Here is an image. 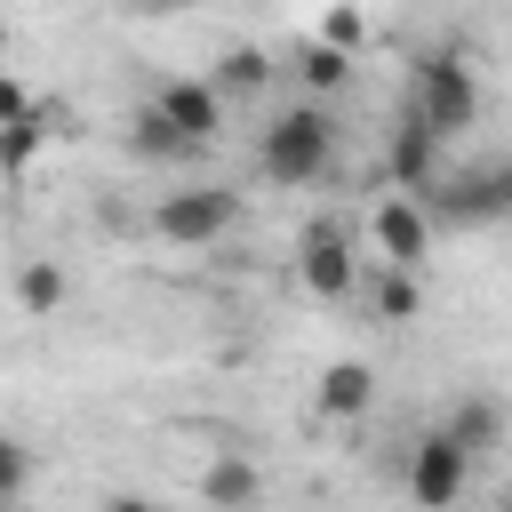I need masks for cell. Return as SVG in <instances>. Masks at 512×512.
I'll list each match as a JSON object with an SVG mask.
<instances>
[{"mask_svg": "<svg viewBox=\"0 0 512 512\" xmlns=\"http://www.w3.org/2000/svg\"><path fill=\"white\" fill-rule=\"evenodd\" d=\"M256 168L272 176V184H320L328 168H336V112L328 104H288L264 136H256Z\"/></svg>", "mask_w": 512, "mask_h": 512, "instance_id": "1", "label": "cell"}, {"mask_svg": "<svg viewBox=\"0 0 512 512\" xmlns=\"http://www.w3.org/2000/svg\"><path fill=\"white\" fill-rule=\"evenodd\" d=\"M408 120L432 128L440 144L464 136V128L480 120V80H472V64H456V56H424V72H416V112H408Z\"/></svg>", "mask_w": 512, "mask_h": 512, "instance_id": "2", "label": "cell"}, {"mask_svg": "<svg viewBox=\"0 0 512 512\" xmlns=\"http://www.w3.org/2000/svg\"><path fill=\"white\" fill-rule=\"evenodd\" d=\"M152 224H160L168 248H216V240L240 224V192H224V184H184V192H168V200L152 208Z\"/></svg>", "mask_w": 512, "mask_h": 512, "instance_id": "3", "label": "cell"}, {"mask_svg": "<svg viewBox=\"0 0 512 512\" xmlns=\"http://www.w3.org/2000/svg\"><path fill=\"white\" fill-rule=\"evenodd\" d=\"M464 488H472V456L432 424V432L408 448V496H416V512H456Z\"/></svg>", "mask_w": 512, "mask_h": 512, "instance_id": "4", "label": "cell"}, {"mask_svg": "<svg viewBox=\"0 0 512 512\" xmlns=\"http://www.w3.org/2000/svg\"><path fill=\"white\" fill-rule=\"evenodd\" d=\"M368 240H376V256H384L392 272H416L424 248H432V216H424L408 192H384L376 216H368Z\"/></svg>", "mask_w": 512, "mask_h": 512, "instance_id": "5", "label": "cell"}, {"mask_svg": "<svg viewBox=\"0 0 512 512\" xmlns=\"http://www.w3.org/2000/svg\"><path fill=\"white\" fill-rule=\"evenodd\" d=\"M296 280H304L320 304H336V296L352 288V232H344V224H304V232H296Z\"/></svg>", "mask_w": 512, "mask_h": 512, "instance_id": "6", "label": "cell"}, {"mask_svg": "<svg viewBox=\"0 0 512 512\" xmlns=\"http://www.w3.org/2000/svg\"><path fill=\"white\" fill-rule=\"evenodd\" d=\"M152 112H160L176 136H192V144H216V128H224V96H216L208 80H160Z\"/></svg>", "mask_w": 512, "mask_h": 512, "instance_id": "7", "label": "cell"}, {"mask_svg": "<svg viewBox=\"0 0 512 512\" xmlns=\"http://www.w3.org/2000/svg\"><path fill=\"white\" fill-rule=\"evenodd\" d=\"M200 504H208V512H256V504H264V472H256V456H240V448L208 456V472H200Z\"/></svg>", "mask_w": 512, "mask_h": 512, "instance_id": "8", "label": "cell"}, {"mask_svg": "<svg viewBox=\"0 0 512 512\" xmlns=\"http://www.w3.org/2000/svg\"><path fill=\"white\" fill-rule=\"evenodd\" d=\"M312 400H320V416L352 424V416H368V400H376V368H368V360H328L320 384H312Z\"/></svg>", "mask_w": 512, "mask_h": 512, "instance_id": "9", "label": "cell"}, {"mask_svg": "<svg viewBox=\"0 0 512 512\" xmlns=\"http://www.w3.org/2000/svg\"><path fill=\"white\" fill-rule=\"evenodd\" d=\"M432 176H440V136L408 120V128L392 136V152H384V184H392V192H424Z\"/></svg>", "mask_w": 512, "mask_h": 512, "instance_id": "10", "label": "cell"}, {"mask_svg": "<svg viewBox=\"0 0 512 512\" xmlns=\"http://www.w3.org/2000/svg\"><path fill=\"white\" fill-rule=\"evenodd\" d=\"M440 208H448V224H496V216H504V168H472V176H448Z\"/></svg>", "mask_w": 512, "mask_h": 512, "instance_id": "11", "label": "cell"}, {"mask_svg": "<svg viewBox=\"0 0 512 512\" xmlns=\"http://www.w3.org/2000/svg\"><path fill=\"white\" fill-rule=\"evenodd\" d=\"M440 432H448V440H456L472 464H488V456L504 448V408L472 392V400H456V408H448V424H440Z\"/></svg>", "mask_w": 512, "mask_h": 512, "instance_id": "12", "label": "cell"}, {"mask_svg": "<svg viewBox=\"0 0 512 512\" xmlns=\"http://www.w3.org/2000/svg\"><path fill=\"white\" fill-rule=\"evenodd\" d=\"M64 296H72V280H64L56 256H24V264H16V312H24V320L64 312Z\"/></svg>", "mask_w": 512, "mask_h": 512, "instance_id": "13", "label": "cell"}, {"mask_svg": "<svg viewBox=\"0 0 512 512\" xmlns=\"http://www.w3.org/2000/svg\"><path fill=\"white\" fill-rule=\"evenodd\" d=\"M128 152H136V160H160V168H168V160H192L200 144H192V136H176V128H168V120H160V112L144 104V112L128 120Z\"/></svg>", "mask_w": 512, "mask_h": 512, "instance_id": "14", "label": "cell"}, {"mask_svg": "<svg viewBox=\"0 0 512 512\" xmlns=\"http://www.w3.org/2000/svg\"><path fill=\"white\" fill-rule=\"evenodd\" d=\"M264 80H272V56H264V48H224L208 88H216V96H256Z\"/></svg>", "mask_w": 512, "mask_h": 512, "instance_id": "15", "label": "cell"}, {"mask_svg": "<svg viewBox=\"0 0 512 512\" xmlns=\"http://www.w3.org/2000/svg\"><path fill=\"white\" fill-rule=\"evenodd\" d=\"M296 72H304V96H312V104H320V96H336V88H344V80H352V56H344V48H328V40H312V48H304V64H296Z\"/></svg>", "mask_w": 512, "mask_h": 512, "instance_id": "16", "label": "cell"}, {"mask_svg": "<svg viewBox=\"0 0 512 512\" xmlns=\"http://www.w3.org/2000/svg\"><path fill=\"white\" fill-rule=\"evenodd\" d=\"M416 312H424V288H416V272H392V264H384V272H376V320L408 328Z\"/></svg>", "mask_w": 512, "mask_h": 512, "instance_id": "17", "label": "cell"}, {"mask_svg": "<svg viewBox=\"0 0 512 512\" xmlns=\"http://www.w3.org/2000/svg\"><path fill=\"white\" fill-rule=\"evenodd\" d=\"M40 144H48L40 112H24V120H0V176H24V168L40 160Z\"/></svg>", "mask_w": 512, "mask_h": 512, "instance_id": "18", "label": "cell"}, {"mask_svg": "<svg viewBox=\"0 0 512 512\" xmlns=\"http://www.w3.org/2000/svg\"><path fill=\"white\" fill-rule=\"evenodd\" d=\"M24 488H32V448H24V440H8V432H0V496H8V504H16V496H24Z\"/></svg>", "mask_w": 512, "mask_h": 512, "instance_id": "19", "label": "cell"}, {"mask_svg": "<svg viewBox=\"0 0 512 512\" xmlns=\"http://www.w3.org/2000/svg\"><path fill=\"white\" fill-rule=\"evenodd\" d=\"M320 40H328V48H352V40H360V8H336V16H328V32H320Z\"/></svg>", "mask_w": 512, "mask_h": 512, "instance_id": "20", "label": "cell"}, {"mask_svg": "<svg viewBox=\"0 0 512 512\" xmlns=\"http://www.w3.org/2000/svg\"><path fill=\"white\" fill-rule=\"evenodd\" d=\"M24 112H40V104H32V96H24V88L0 72V120H24Z\"/></svg>", "mask_w": 512, "mask_h": 512, "instance_id": "21", "label": "cell"}, {"mask_svg": "<svg viewBox=\"0 0 512 512\" xmlns=\"http://www.w3.org/2000/svg\"><path fill=\"white\" fill-rule=\"evenodd\" d=\"M96 512H160V504H152V496H104Z\"/></svg>", "mask_w": 512, "mask_h": 512, "instance_id": "22", "label": "cell"}, {"mask_svg": "<svg viewBox=\"0 0 512 512\" xmlns=\"http://www.w3.org/2000/svg\"><path fill=\"white\" fill-rule=\"evenodd\" d=\"M144 8H160V16H176V8H200V0H144Z\"/></svg>", "mask_w": 512, "mask_h": 512, "instance_id": "23", "label": "cell"}, {"mask_svg": "<svg viewBox=\"0 0 512 512\" xmlns=\"http://www.w3.org/2000/svg\"><path fill=\"white\" fill-rule=\"evenodd\" d=\"M0 56H8V24H0Z\"/></svg>", "mask_w": 512, "mask_h": 512, "instance_id": "24", "label": "cell"}, {"mask_svg": "<svg viewBox=\"0 0 512 512\" xmlns=\"http://www.w3.org/2000/svg\"><path fill=\"white\" fill-rule=\"evenodd\" d=\"M0 512H16V504H8V496H0Z\"/></svg>", "mask_w": 512, "mask_h": 512, "instance_id": "25", "label": "cell"}]
</instances>
